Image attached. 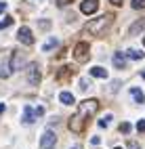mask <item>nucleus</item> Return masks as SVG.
I'll use <instances>...</instances> for the list:
<instances>
[{"instance_id": "obj_15", "label": "nucleus", "mask_w": 145, "mask_h": 149, "mask_svg": "<svg viewBox=\"0 0 145 149\" xmlns=\"http://www.w3.org/2000/svg\"><path fill=\"white\" fill-rule=\"evenodd\" d=\"M130 93H132V97H135V101H137V103H145V97H143V93L139 91L137 86H132V88H130Z\"/></svg>"}, {"instance_id": "obj_8", "label": "nucleus", "mask_w": 145, "mask_h": 149, "mask_svg": "<svg viewBox=\"0 0 145 149\" xmlns=\"http://www.w3.org/2000/svg\"><path fill=\"white\" fill-rule=\"evenodd\" d=\"M97 8H99V0H84V2H80V11H82L84 15L95 13Z\"/></svg>"}, {"instance_id": "obj_23", "label": "nucleus", "mask_w": 145, "mask_h": 149, "mask_svg": "<svg viewBox=\"0 0 145 149\" xmlns=\"http://www.w3.org/2000/svg\"><path fill=\"white\" fill-rule=\"evenodd\" d=\"M130 130V126L126 124V122H124V124H120V132H128Z\"/></svg>"}, {"instance_id": "obj_19", "label": "nucleus", "mask_w": 145, "mask_h": 149, "mask_svg": "<svg viewBox=\"0 0 145 149\" xmlns=\"http://www.w3.org/2000/svg\"><path fill=\"white\" fill-rule=\"evenodd\" d=\"M130 6H132V8H137V11H139V8H145V0H132Z\"/></svg>"}, {"instance_id": "obj_30", "label": "nucleus", "mask_w": 145, "mask_h": 149, "mask_svg": "<svg viewBox=\"0 0 145 149\" xmlns=\"http://www.w3.org/2000/svg\"><path fill=\"white\" fill-rule=\"evenodd\" d=\"M59 4L63 6V4H70V0H59Z\"/></svg>"}, {"instance_id": "obj_20", "label": "nucleus", "mask_w": 145, "mask_h": 149, "mask_svg": "<svg viewBox=\"0 0 145 149\" xmlns=\"http://www.w3.org/2000/svg\"><path fill=\"white\" fill-rule=\"evenodd\" d=\"M11 23H13V17H4L2 21H0V29H4V27H8Z\"/></svg>"}, {"instance_id": "obj_26", "label": "nucleus", "mask_w": 145, "mask_h": 149, "mask_svg": "<svg viewBox=\"0 0 145 149\" xmlns=\"http://www.w3.org/2000/svg\"><path fill=\"white\" fill-rule=\"evenodd\" d=\"M91 143H93V145H99V143H101V139H99V136H93V139H91Z\"/></svg>"}, {"instance_id": "obj_18", "label": "nucleus", "mask_w": 145, "mask_h": 149, "mask_svg": "<svg viewBox=\"0 0 145 149\" xmlns=\"http://www.w3.org/2000/svg\"><path fill=\"white\" fill-rule=\"evenodd\" d=\"M8 76H11V72H8V65H0V78H8Z\"/></svg>"}, {"instance_id": "obj_25", "label": "nucleus", "mask_w": 145, "mask_h": 149, "mask_svg": "<svg viewBox=\"0 0 145 149\" xmlns=\"http://www.w3.org/2000/svg\"><path fill=\"white\" fill-rule=\"evenodd\" d=\"M89 88V80H80V91H86Z\"/></svg>"}, {"instance_id": "obj_29", "label": "nucleus", "mask_w": 145, "mask_h": 149, "mask_svg": "<svg viewBox=\"0 0 145 149\" xmlns=\"http://www.w3.org/2000/svg\"><path fill=\"white\" fill-rule=\"evenodd\" d=\"M109 2H112V4H116V6H120V4H122V0H109Z\"/></svg>"}, {"instance_id": "obj_17", "label": "nucleus", "mask_w": 145, "mask_h": 149, "mask_svg": "<svg viewBox=\"0 0 145 149\" xmlns=\"http://www.w3.org/2000/svg\"><path fill=\"white\" fill-rule=\"evenodd\" d=\"M70 69H72V67H61V72H59V76H57V78H59V80H65V78L70 76Z\"/></svg>"}, {"instance_id": "obj_1", "label": "nucleus", "mask_w": 145, "mask_h": 149, "mask_svg": "<svg viewBox=\"0 0 145 149\" xmlns=\"http://www.w3.org/2000/svg\"><path fill=\"white\" fill-rule=\"evenodd\" d=\"M109 25H112V15H103L99 19H93L91 23H86L84 25V32L86 34H93V36H103L109 29Z\"/></svg>"}, {"instance_id": "obj_11", "label": "nucleus", "mask_w": 145, "mask_h": 149, "mask_svg": "<svg viewBox=\"0 0 145 149\" xmlns=\"http://www.w3.org/2000/svg\"><path fill=\"white\" fill-rule=\"evenodd\" d=\"M114 65L118 69H126V59H124V53H114Z\"/></svg>"}, {"instance_id": "obj_5", "label": "nucleus", "mask_w": 145, "mask_h": 149, "mask_svg": "<svg viewBox=\"0 0 145 149\" xmlns=\"http://www.w3.org/2000/svg\"><path fill=\"white\" fill-rule=\"evenodd\" d=\"M82 128H84V116L78 111V113H74L72 120H70V130L72 132H80Z\"/></svg>"}, {"instance_id": "obj_31", "label": "nucleus", "mask_w": 145, "mask_h": 149, "mask_svg": "<svg viewBox=\"0 0 145 149\" xmlns=\"http://www.w3.org/2000/svg\"><path fill=\"white\" fill-rule=\"evenodd\" d=\"M141 78H145V72H141Z\"/></svg>"}, {"instance_id": "obj_9", "label": "nucleus", "mask_w": 145, "mask_h": 149, "mask_svg": "<svg viewBox=\"0 0 145 149\" xmlns=\"http://www.w3.org/2000/svg\"><path fill=\"white\" fill-rule=\"evenodd\" d=\"M36 109H32L30 105H27L25 109H23V124H32V122H36Z\"/></svg>"}, {"instance_id": "obj_28", "label": "nucleus", "mask_w": 145, "mask_h": 149, "mask_svg": "<svg viewBox=\"0 0 145 149\" xmlns=\"http://www.w3.org/2000/svg\"><path fill=\"white\" fill-rule=\"evenodd\" d=\"M128 149H139V145L137 143H128Z\"/></svg>"}, {"instance_id": "obj_24", "label": "nucleus", "mask_w": 145, "mask_h": 149, "mask_svg": "<svg viewBox=\"0 0 145 149\" xmlns=\"http://www.w3.org/2000/svg\"><path fill=\"white\" fill-rule=\"evenodd\" d=\"M109 120H112V116H105V118H103V120H101L99 124H101V126H107V124H109Z\"/></svg>"}, {"instance_id": "obj_27", "label": "nucleus", "mask_w": 145, "mask_h": 149, "mask_svg": "<svg viewBox=\"0 0 145 149\" xmlns=\"http://www.w3.org/2000/svg\"><path fill=\"white\" fill-rule=\"evenodd\" d=\"M6 11V2H0V13H4Z\"/></svg>"}, {"instance_id": "obj_21", "label": "nucleus", "mask_w": 145, "mask_h": 149, "mask_svg": "<svg viewBox=\"0 0 145 149\" xmlns=\"http://www.w3.org/2000/svg\"><path fill=\"white\" fill-rule=\"evenodd\" d=\"M126 55H128L130 59H143V53H141V51H128Z\"/></svg>"}, {"instance_id": "obj_33", "label": "nucleus", "mask_w": 145, "mask_h": 149, "mask_svg": "<svg viewBox=\"0 0 145 149\" xmlns=\"http://www.w3.org/2000/svg\"><path fill=\"white\" fill-rule=\"evenodd\" d=\"M116 149H120V147H116Z\"/></svg>"}, {"instance_id": "obj_10", "label": "nucleus", "mask_w": 145, "mask_h": 149, "mask_svg": "<svg viewBox=\"0 0 145 149\" xmlns=\"http://www.w3.org/2000/svg\"><path fill=\"white\" fill-rule=\"evenodd\" d=\"M23 55H21V51H13V61H11V67L13 69H21V65H23Z\"/></svg>"}, {"instance_id": "obj_7", "label": "nucleus", "mask_w": 145, "mask_h": 149, "mask_svg": "<svg viewBox=\"0 0 145 149\" xmlns=\"http://www.w3.org/2000/svg\"><path fill=\"white\" fill-rule=\"evenodd\" d=\"M27 69H30V72H27L30 84H32V86H38V84H40V69H38V63H32Z\"/></svg>"}, {"instance_id": "obj_2", "label": "nucleus", "mask_w": 145, "mask_h": 149, "mask_svg": "<svg viewBox=\"0 0 145 149\" xmlns=\"http://www.w3.org/2000/svg\"><path fill=\"white\" fill-rule=\"evenodd\" d=\"M97 109H99V101H95V99H89V101H82L80 103V113L82 116H97Z\"/></svg>"}, {"instance_id": "obj_4", "label": "nucleus", "mask_w": 145, "mask_h": 149, "mask_svg": "<svg viewBox=\"0 0 145 149\" xmlns=\"http://www.w3.org/2000/svg\"><path fill=\"white\" fill-rule=\"evenodd\" d=\"M17 38H19V42L21 44H34V36H32V29L23 25V27H19V32H17Z\"/></svg>"}, {"instance_id": "obj_3", "label": "nucleus", "mask_w": 145, "mask_h": 149, "mask_svg": "<svg viewBox=\"0 0 145 149\" xmlns=\"http://www.w3.org/2000/svg\"><path fill=\"white\" fill-rule=\"evenodd\" d=\"M74 57H76V61H78V63H86V61H89V44L80 42L78 46L74 48Z\"/></svg>"}, {"instance_id": "obj_14", "label": "nucleus", "mask_w": 145, "mask_h": 149, "mask_svg": "<svg viewBox=\"0 0 145 149\" xmlns=\"http://www.w3.org/2000/svg\"><path fill=\"white\" fill-rule=\"evenodd\" d=\"M59 101H61L63 105H74V95H72V93H61V95H59Z\"/></svg>"}, {"instance_id": "obj_6", "label": "nucleus", "mask_w": 145, "mask_h": 149, "mask_svg": "<svg viewBox=\"0 0 145 149\" xmlns=\"http://www.w3.org/2000/svg\"><path fill=\"white\" fill-rule=\"evenodd\" d=\"M55 141H57L55 132H53V130H46V132L42 134V139H40V149H51V147L55 145Z\"/></svg>"}, {"instance_id": "obj_16", "label": "nucleus", "mask_w": 145, "mask_h": 149, "mask_svg": "<svg viewBox=\"0 0 145 149\" xmlns=\"http://www.w3.org/2000/svg\"><path fill=\"white\" fill-rule=\"evenodd\" d=\"M91 76H95V78H107V72H105L103 67H93L91 69Z\"/></svg>"}, {"instance_id": "obj_22", "label": "nucleus", "mask_w": 145, "mask_h": 149, "mask_svg": "<svg viewBox=\"0 0 145 149\" xmlns=\"http://www.w3.org/2000/svg\"><path fill=\"white\" fill-rule=\"evenodd\" d=\"M137 130H139V132H145V120H141V122L137 124Z\"/></svg>"}, {"instance_id": "obj_32", "label": "nucleus", "mask_w": 145, "mask_h": 149, "mask_svg": "<svg viewBox=\"0 0 145 149\" xmlns=\"http://www.w3.org/2000/svg\"><path fill=\"white\" fill-rule=\"evenodd\" d=\"M143 44H145V38H143Z\"/></svg>"}, {"instance_id": "obj_12", "label": "nucleus", "mask_w": 145, "mask_h": 149, "mask_svg": "<svg viewBox=\"0 0 145 149\" xmlns=\"http://www.w3.org/2000/svg\"><path fill=\"white\" fill-rule=\"evenodd\" d=\"M57 46H59V40H57V38H51V40H46V42L42 44V51H44V53H51L53 48H57Z\"/></svg>"}, {"instance_id": "obj_13", "label": "nucleus", "mask_w": 145, "mask_h": 149, "mask_svg": "<svg viewBox=\"0 0 145 149\" xmlns=\"http://www.w3.org/2000/svg\"><path fill=\"white\" fill-rule=\"evenodd\" d=\"M143 27H145V19H139V21L135 23V25H130V36H137Z\"/></svg>"}]
</instances>
